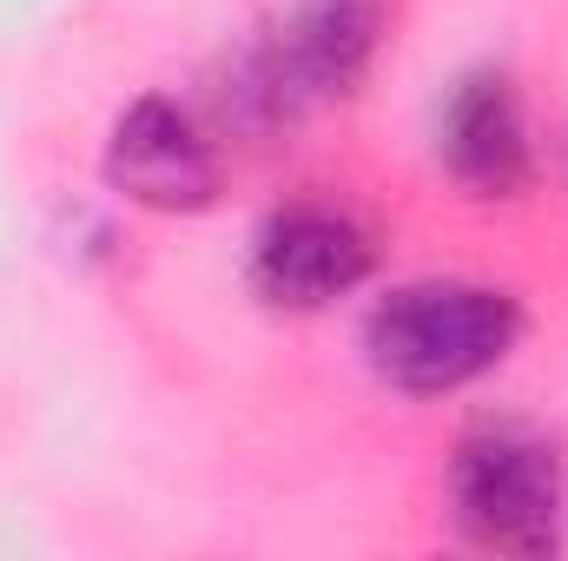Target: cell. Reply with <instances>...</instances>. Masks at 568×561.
Segmentation results:
<instances>
[{"instance_id": "8992f818", "label": "cell", "mask_w": 568, "mask_h": 561, "mask_svg": "<svg viewBox=\"0 0 568 561\" xmlns=\"http://www.w3.org/2000/svg\"><path fill=\"white\" fill-rule=\"evenodd\" d=\"M436 159L469 198H516L529 185L536 145H529V113L509 73L476 67L449 86V100L436 106Z\"/></svg>"}, {"instance_id": "277c9868", "label": "cell", "mask_w": 568, "mask_h": 561, "mask_svg": "<svg viewBox=\"0 0 568 561\" xmlns=\"http://www.w3.org/2000/svg\"><path fill=\"white\" fill-rule=\"evenodd\" d=\"M377 245L337 205H284L252 238V290L278 310H324L371 278Z\"/></svg>"}, {"instance_id": "6da1fadb", "label": "cell", "mask_w": 568, "mask_h": 561, "mask_svg": "<svg viewBox=\"0 0 568 561\" xmlns=\"http://www.w3.org/2000/svg\"><path fill=\"white\" fill-rule=\"evenodd\" d=\"M523 344V304L476 278L397 284L364 317L371 370L404 397H449L489 377Z\"/></svg>"}, {"instance_id": "3957f363", "label": "cell", "mask_w": 568, "mask_h": 561, "mask_svg": "<svg viewBox=\"0 0 568 561\" xmlns=\"http://www.w3.org/2000/svg\"><path fill=\"white\" fill-rule=\"evenodd\" d=\"M384 7L390 0H297L232 67V106L252 126H278L324 100H344L384 40Z\"/></svg>"}, {"instance_id": "7a4b0ae2", "label": "cell", "mask_w": 568, "mask_h": 561, "mask_svg": "<svg viewBox=\"0 0 568 561\" xmlns=\"http://www.w3.org/2000/svg\"><path fill=\"white\" fill-rule=\"evenodd\" d=\"M449 516L496 555H556L568 536V469L529 422H476L449 456Z\"/></svg>"}, {"instance_id": "5b68a950", "label": "cell", "mask_w": 568, "mask_h": 561, "mask_svg": "<svg viewBox=\"0 0 568 561\" xmlns=\"http://www.w3.org/2000/svg\"><path fill=\"white\" fill-rule=\"evenodd\" d=\"M106 185L145 212H205L219 198V145L179 100L145 93L113 120Z\"/></svg>"}]
</instances>
